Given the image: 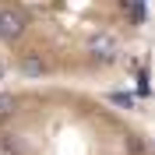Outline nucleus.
Returning <instances> with one entry per match:
<instances>
[{
  "label": "nucleus",
  "mask_w": 155,
  "mask_h": 155,
  "mask_svg": "<svg viewBox=\"0 0 155 155\" xmlns=\"http://www.w3.org/2000/svg\"><path fill=\"white\" fill-rule=\"evenodd\" d=\"M0 155H155V141L85 85L28 81L0 92Z\"/></svg>",
  "instance_id": "f03ea898"
},
{
  "label": "nucleus",
  "mask_w": 155,
  "mask_h": 155,
  "mask_svg": "<svg viewBox=\"0 0 155 155\" xmlns=\"http://www.w3.org/2000/svg\"><path fill=\"white\" fill-rule=\"evenodd\" d=\"M145 39L148 0H0V60L28 81L106 85Z\"/></svg>",
  "instance_id": "f257e3e1"
}]
</instances>
